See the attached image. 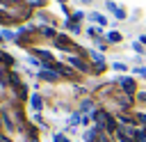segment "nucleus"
I'll return each instance as SVG.
<instances>
[{"label":"nucleus","mask_w":146,"mask_h":142,"mask_svg":"<svg viewBox=\"0 0 146 142\" xmlns=\"http://www.w3.org/2000/svg\"><path fill=\"white\" fill-rule=\"evenodd\" d=\"M96 121H98L100 126H105V128H110V131L114 128V124H112V119H110V117H107L105 112H96Z\"/></svg>","instance_id":"obj_1"},{"label":"nucleus","mask_w":146,"mask_h":142,"mask_svg":"<svg viewBox=\"0 0 146 142\" xmlns=\"http://www.w3.org/2000/svg\"><path fill=\"white\" fill-rule=\"evenodd\" d=\"M123 89H125V92H132V89H135L132 80H123Z\"/></svg>","instance_id":"obj_2"},{"label":"nucleus","mask_w":146,"mask_h":142,"mask_svg":"<svg viewBox=\"0 0 146 142\" xmlns=\"http://www.w3.org/2000/svg\"><path fill=\"white\" fill-rule=\"evenodd\" d=\"M32 105L39 110V108H41V98H39V96H34V98H32Z\"/></svg>","instance_id":"obj_3"},{"label":"nucleus","mask_w":146,"mask_h":142,"mask_svg":"<svg viewBox=\"0 0 146 142\" xmlns=\"http://www.w3.org/2000/svg\"><path fill=\"white\" fill-rule=\"evenodd\" d=\"M135 137H137V142H146V135L144 133H135Z\"/></svg>","instance_id":"obj_4"},{"label":"nucleus","mask_w":146,"mask_h":142,"mask_svg":"<svg viewBox=\"0 0 146 142\" xmlns=\"http://www.w3.org/2000/svg\"><path fill=\"white\" fill-rule=\"evenodd\" d=\"M94 21H96V23H105V18H103L100 14H94Z\"/></svg>","instance_id":"obj_5"},{"label":"nucleus","mask_w":146,"mask_h":142,"mask_svg":"<svg viewBox=\"0 0 146 142\" xmlns=\"http://www.w3.org/2000/svg\"><path fill=\"white\" fill-rule=\"evenodd\" d=\"M107 39H110V41H119V39H121V37H119V34H116V32H112V34H110V37H107Z\"/></svg>","instance_id":"obj_6"},{"label":"nucleus","mask_w":146,"mask_h":142,"mask_svg":"<svg viewBox=\"0 0 146 142\" xmlns=\"http://www.w3.org/2000/svg\"><path fill=\"white\" fill-rule=\"evenodd\" d=\"M119 140H121V142H132V140H130V137H125L123 133H119Z\"/></svg>","instance_id":"obj_7"},{"label":"nucleus","mask_w":146,"mask_h":142,"mask_svg":"<svg viewBox=\"0 0 146 142\" xmlns=\"http://www.w3.org/2000/svg\"><path fill=\"white\" fill-rule=\"evenodd\" d=\"M55 142H68V140H66L64 135H55Z\"/></svg>","instance_id":"obj_8"}]
</instances>
